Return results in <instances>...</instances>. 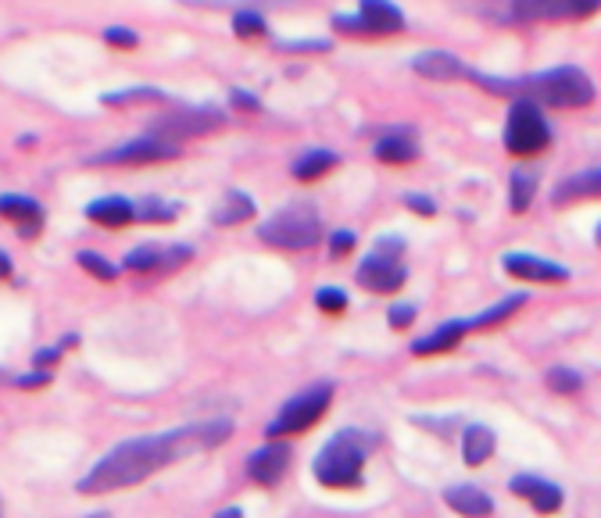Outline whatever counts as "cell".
I'll use <instances>...</instances> for the list:
<instances>
[{
  "instance_id": "cell-1",
  "label": "cell",
  "mask_w": 601,
  "mask_h": 518,
  "mask_svg": "<svg viewBox=\"0 0 601 518\" xmlns=\"http://www.w3.org/2000/svg\"><path fill=\"white\" fill-rule=\"evenodd\" d=\"M230 433H233V426L219 418V423L126 440L116 450H108V455L79 479V494H111V490L137 487V483L151 479L154 473H161V468L172 461L198 455V450H208V447H219L222 440H230Z\"/></svg>"
},
{
  "instance_id": "cell-2",
  "label": "cell",
  "mask_w": 601,
  "mask_h": 518,
  "mask_svg": "<svg viewBox=\"0 0 601 518\" xmlns=\"http://www.w3.org/2000/svg\"><path fill=\"white\" fill-rule=\"evenodd\" d=\"M369 447H372V436H365L362 429L337 433L333 440L319 450V458L312 465L315 479L330 490L362 487V465H365Z\"/></svg>"
},
{
  "instance_id": "cell-3",
  "label": "cell",
  "mask_w": 601,
  "mask_h": 518,
  "mask_svg": "<svg viewBox=\"0 0 601 518\" xmlns=\"http://www.w3.org/2000/svg\"><path fill=\"white\" fill-rule=\"evenodd\" d=\"M319 236H322V222H319L315 204L308 201L287 204L272 219L258 225V240L276 251H308L319 244Z\"/></svg>"
},
{
  "instance_id": "cell-4",
  "label": "cell",
  "mask_w": 601,
  "mask_h": 518,
  "mask_svg": "<svg viewBox=\"0 0 601 518\" xmlns=\"http://www.w3.org/2000/svg\"><path fill=\"white\" fill-rule=\"evenodd\" d=\"M401 254H404V240L383 236L377 251L359 265L354 280H359L365 290H372V294H394V290H401L404 280H409V268L401 265Z\"/></svg>"
},
{
  "instance_id": "cell-5",
  "label": "cell",
  "mask_w": 601,
  "mask_h": 518,
  "mask_svg": "<svg viewBox=\"0 0 601 518\" xmlns=\"http://www.w3.org/2000/svg\"><path fill=\"white\" fill-rule=\"evenodd\" d=\"M330 29L348 37H394L404 29V11L394 0H359V11L333 14Z\"/></svg>"
},
{
  "instance_id": "cell-6",
  "label": "cell",
  "mask_w": 601,
  "mask_h": 518,
  "mask_svg": "<svg viewBox=\"0 0 601 518\" xmlns=\"http://www.w3.org/2000/svg\"><path fill=\"white\" fill-rule=\"evenodd\" d=\"M333 404V383H315L308 386V390H301L298 397H290L280 415L269 423V436L276 440V436H294V433H304L308 426H315L322 415H327V408Z\"/></svg>"
},
{
  "instance_id": "cell-7",
  "label": "cell",
  "mask_w": 601,
  "mask_h": 518,
  "mask_svg": "<svg viewBox=\"0 0 601 518\" xmlns=\"http://www.w3.org/2000/svg\"><path fill=\"white\" fill-rule=\"evenodd\" d=\"M505 151L512 154H538L551 143V125L544 119L541 104L533 101H512L509 119H505Z\"/></svg>"
},
{
  "instance_id": "cell-8",
  "label": "cell",
  "mask_w": 601,
  "mask_h": 518,
  "mask_svg": "<svg viewBox=\"0 0 601 518\" xmlns=\"http://www.w3.org/2000/svg\"><path fill=\"white\" fill-rule=\"evenodd\" d=\"M219 125H226V111L216 104H204V108H176L172 115L154 119L148 133L161 136V140H172V143H183L190 136L216 133Z\"/></svg>"
},
{
  "instance_id": "cell-9",
  "label": "cell",
  "mask_w": 601,
  "mask_h": 518,
  "mask_svg": "<svg viewBox=\"0 0 601 518\" xmlns=\"http://www.w3.org/2000/svg\"><path fill=\"white\" fill-rule=\"evenodd\" d=\"M601 0H509V22H580L591 19Z\"/></svg>"
},
{
  "instance_id": "cell-10",
  "label": "cell",
  "mask_w": 601,
  "mask_h": 518,
  "mask_svg": "<svg viewBox=\"0 0 601 518\" xmlns=\"http://www.w3.org/2000/svg\"><path fill=\"white\" fill-rule=\"evenodd\" d=\"M180 154H183L180 143L143 133L129 143H119V148H108L101 154H93L90 165H154V161H172Z\"/></svg>"
},
{
  "instance_id": "cell-11",
  "label": "cell",
  "mask_w": 601,
  "mask_h": 518,
  "mask_svg": "<svg viewBox=\"0 0 601 518\" xmlns=\"http://www.w3.org/2000/svg\"><path fill=\"white\" fill-rule=\"evenodd\" d=\"M501 262H505V272L512 280H523V283H565L570 280V268L551 262V257H541V254L512 251L501 257Z\"/></svg>"
},
{
  "instance_id": "cell-12",
  "label": "cell",
  "mask_w": 601,
  "mask_h": 518,
  "mask_svg": "<svg viewBox=\"0 0 601 518\" xmlns=\"http://www.w3.org/2000/svg\"><path fill=\"white\" fill-rule=\"evenodd\" d=\"M193 257V247L187 244H143V247H133L126 257H122V265L129 272H154V268H180L187 265Z\"/></svg>"
},
{
  "instance_id": "cell-13",
  "label": "cell",
  "mask_w": 601,
  "mask_h": 518,
  "mask_svg": "<svg viewBox=\"0 0 601 518\" xmlns=\"http://www.w3.org/2000/svg\"><path fill=\"white\" fill-rule=\"evenodd\" d=\"M412 72L433 79V83H459V79H465L469 64L451 51H422L412 58Z\"/></svg>"
},
{
  "instance_id": "cell-14",
  "label": "cell",
  "mask_w": 601,
  "mask_h": 518,
  "mask_svg": "<svg viewBox=\"0 0 601 518\" xmlns=\"http://www.w3.org/2000/svg\"><path fill=\"white\" fill-rule=\"evenodd\" d=\"M290 468V447L287 444H266L262 450H254L248 458V476L258 487H276Z\"/></svg>"
},
{
  "instance_id": "cell-15",
  "label": "cell",
  "mask_w": 601,
  "mask_h": 518,
  "mask_svg": "<svg viewBox=\"0 0 601 518\" xmlns=\"http://www.w3.org/2000/svg\"><path fill=\"white\" fill-rule=\"evenodd\" d=\"M0 219L19 225V236L26 240L40 236L43 230V207L32 197H22V193H4V197H0Z\"/></svg>"
},
{
  "instance_id": "cell-16",
  "label": "cell",
  "mask_w": 601,
  "mask_h": 518,
  "mask_svg": "<svg viewBox=\"0 0 601 518\" xmlns=\"http://www.w3.org/2000/svg\"><path fill=\"white\" fill-rule=\"evenodd\" d=\"M509 490L515 497H523L533 505V511H541V515H555L562 508V490L555 487V483H548L541 476H515L509 483Z\"/></svg>"
},
{
  "instance_id": "cell-17",
  "label": "cell",
  "mask_w": 601,
  "mask_h": 518,
  "mask_svg": "<svg viewBox=\"0 0 601 518\" xmlns=\"http://www.w3.org/2000/svg\"><path fill=\"white\" fill-rule=\"evenodd\" d=\"M372 154H377V161H383V165H409V161L419 158L415 133L412 129H391V133H383L372 143Z\"/></svg>"
},
{
  "instance_id": "cell-18",
  "label": "cell",
  "mask_w": 601,
  "mask_h": 518,
  "mask_svg": "<svg viewBox=\"0 0 601 518\" xmlns=\"http://www.w3.org/2000/svg\"><path fill=\"white\" fill-rule=\"evenodd\" d=\"M588 197H601V169H583L577 175H565V180L555 186V193H551L555 204L588 201Z\"/></svg>"
},
{
  "instance_id": "cell-19",
  "label": "cell",
  "mask_w": 601,
  "mask_h": 518,
  "mask_svg": "<svg viewBox=\"0 0 601 518\" xmlns=\"http://www.w3.org/2000/svg\"><path fill=\"white\" fill-rule=\"evenodd\" d=\"M444 505L451 511L465 515V518H487L494 511V500L487 497L480 487H469V483H462V487H448L444 490Z\"/></svg>"
},
{
  "instance_id": "cell-20",
  "label": "cell",
  "mask_w": 601,
  "mask_h": 518,
  "mask_svg": "<svg viewBox=\"0 0 601 518\" xmlns=\"http://www.w3.org/2000/svg\"><path fill=\"white\" fill-rule=\"evenodd\" d=\"M87 219L104 225V230H122V225L133 222V201L126 197H97L87 204Z\"/></svg>"
},
{
  "instance_id": "cell-21",
  "label": "cell",
  "mask_w": 601,
  "mask_h": 518,
  "mask_svg": "<svg viewBox=\"0 0 601 518\" xmlns=\"http://www.w3.org/2000/svg\"><path fill=\"white\" fill-rule=\"evenodd\" d=\"M340 165V154L337 151H327V148H308L304 154H298V161L290 165L294 172V180L301 183H312V180H322L327 172H333Z\"/></svg>"
},
{
  "instance_id": "cell-22",
  "label": "cell",
  "mask_w": 601,
  "mask_h": 518,
  "mask_svg": "<svg viewBox=\"0 0 601 518\" xmlns=\"http://www.w3.org/2000/svg\"><path fill=\"white\" fill-rule=\"evenodd\" d=\"M538 169H530V165H515L509 172V207L515 215H523L527 207L533 204V197H538Z\"/></svg>"
},
{
  "instance_id": "cell-23",
  "label": "cell",
  "mask_w": 601,
  "mask_h": 518,
  "mask_svg": "<svg viewBox=\"0 0 601 518\" xmlns=\"http://www.w3.org/2000/svg\"><path fill=\"white\" fill-rule=\"evenodd\" d=\"M465 333H469L465 322L451 318V322H444V326H437L430 336L415 339L412 354H419V358H427V354H444V351H451V347H459V339H462Z\"/></svg>"
},
{
  "instance_id": "cell-24",
  "label": "cell",
  "mask_w": 601,
  "mask_h": 518,
  "mask_svg": "<svg viewBox=\"0 0 601 518\" xmlns=\"http://www.w3.org/2000/svg\"><path fill=\"white\" fill-rule=\"evenodd\" d=\"M494 429H487V426H469L462 433V458L465 465H483L487 458L494 455Z\"/></svg>"
},
{
  "instance_id": "cell-25",
  "label": "cell",
  "mask_w": 601,
  "mask_h": 518,
  "mask_svg": "<svg viewBox=\"0 0 601 518\" xmlns=\"http://www.w3.org/2000/svg\"><path fill=\"white\" fill-rule=\"evenodd\" d=\"M248 219H254V201L243 190L226 193V201L216 207V215H211V222H216V225H240Z\"/></svg>"
},
{
  "instance_id": "cell-26",
  "label": "cell",
  "mask_w": 601,
  "mask_h": 518,
  "mask_svg": "<svg viewBox=\"0 0 601 518\" xmlns=\"http://www.w3.org/2000/svg\"><path fill=\"white\" fill-rule=\"evenodd\" d=\"M148 101H169V93L158 87H129V90H116V93H101V104H108V108L148 104Z\"/></svg>"
},
{
  "instance_id": "cell-27",
  "label": "cell",
  "mask_w": 601,
  "mask_h": 518,
  "mask_svg": "<svg viewBox=\"0 0 601 518\" xmlns=\"http://www.w3.org/2000/svg\"><path fill=\"white\" fill-rule=\"evenodd\" d=\"M523 304H527V294L505 297L501 304H494V307H487V312H480L477 318H465V329H487V326H498V322H505L509 315H515Z\"/></svg>"
},
{
  "instance_id": "cell-28",
  "label": "cell",
  "mask_w": 601,
  "mask_h": 518,
  "mask_svg": "<svg viewBox=\"0 0 601 518\" xmlns=\"http://www.w3.org/2000/svg\"><path fill=\"white\" fill-rule=\"evenodd\" d=\"M180 212H183L180 204L148 197V201L133 204V222H172V219H180Z\"/></svg>"
},
{
  "instance_id": "cell-29",
  "label": "cell",
  "mask_w": 601,
  "mask_h": 518,
  "mask_svg": "<svg viewBox=\"0 0 601 518\" xmlns=\"http://www.w3.org/2000/svg\"><path fill=\"white\" fill-rule=\"evenodd\" d=\"M76 262L83 265L90 275H97L101 283H111V280H119V265L116 262H108L104 254H97V251H79L76 254Z\"/></svg>"
},
{
  "instance_id": "cell-30",
  "label": "cell",
  "mask_w": 601,
  "mask_h": 518,
  "mask_svg": "<svg viewBox=\"0 0 601 518\" xmlns=\"http://www.w3.org/2000/svg\"><path fill=\"white\" fill-rule=\"evenodd\" d=\"M233 32L240 40H258V37H266V32H269V22L258 11H237L233 14Z\"/></svg>"
},
{
  "instance_id": "cell-31",
  "label": "cell",
  "mask_w": 601,
  "mask_h": 518,
  "mask_svg": "<svg viewBox=\"0 0 601 518\" xmlns=\"http://www.w3.org/2000/svg\"><path fill=\"white\" fill-rule=\"evenodd\" d=\"M315 307L327 315H344L348 312V294L340 286H322L315 290Z\"/></svg>"
},
{
  "instance_id": "cell-32",
  "label": "cell",
  "mask_w": 601,
  "mask_h": 518,
  "mask_svg": "<svg viewBox=\"0 0 601 518\" xmlns=\"http://www.w3.org/2000/svg\"><path fill=\"white\" fill-rule=\"evenodd\" d=\"M544 379H548V390H555V394H577L583 386V379L573 368H551Z\"/></svg>"
},
{
  "instance_id": "cell-33",
  "label": "cell",
  "mask_w": 601,
  "mask_h": 518,
  "mask_svg": "<svg viewBox=\"0 0 601 518\" xmlns=\"http://www.w3.org/2000/svg\"><path fill=\"white\" fill-rule=\"evenodd\" d=\"M330 47V40H276V51L283 54H327Z\"/></svg>"
},
{
  "instance_id": "cell-34",
  "label": "cell",
  "mask_w": 601,
  "mask_h": 518,
  "mask_svg": "<svg viewBox=\"0 0 601 518\" xmlns=\"http://www.w3.org/2000/svg\"><path fill=\"white\" fill-rule=\"evenodd\" d=\"M104 40L111 47H122V51H137V47H140V32H133L129 26H108L104 29Z\"/></svg>"
},
{
  "instance_id": "cell-35",
  "label": "cell",
  "mask_w": 601,
  "mask_h": 518,
  "mask_svg": "<svg viewBox=\"0 0 601 518\" xmlns=\"http://www.w3.org/2000/svg\"><path fill=\"white\" fill-rule=\"evenodd\" d=\"M348 251H354V233H351V230L330 233V254H333V257H344Z\"/></svg>"
},
{
  "instance_id": "cell-36",
  "label": "cell",
  "mask_w": 601,
  "mask_h": 518,
  "mask_svg": "<svg viewBox=\"0 0 601 518\" xmlns=\"http://www.w3.org/2000/svg\"><path fill=\"white\" fill-rule=\"evenodd\" d=\"M387 318H391V329H404V326H412L415 307L412 304H394L391 312H387Z\"/></svg>"
},
{
  "instance_id": "cell-37",
  "label": "cell",
  "mask_w": 601,
  "mask_h": 518,
  "mask_svg": "<svg viewBox=\"0 0 601 518\" xmlns=\"http://www.w3.org/2000/svg\"><path fill=\"white\" fill-rule=\"evenodd\" d=\"M404 204H409L415 215H437V204L427 193H404Z\"/></svg>"
},
{
  "instance_id": "cell-38",
  "label": "cell",
  "mask_w": 601,
  "mask_h": 518,
  "mask_svg": "<svg viewBox=\"0 0 601 518\" xmlns=\"http://www.w3.org/2000/svg\"><path fill=\"white\" fill-rule=\"evenodd\" d=\"M230 104L240 108V111H262V101H258V97H251L248 90H240V87L230 90Z\"/></svg>"
},
{
  "instance_id": "cell-39",
  "label": "cell",
  "mask_w": 601,
  "mask_h": 518,
  "mask_svg": "<svg viewBox=\"0 0 601 518\" xmlns=\"http://www.w3.org/2000/svg\"><path fill=\"white\" fill-rule=\"evenodd\" d=\"M11 383H14V386H22V390H37V386H47V383H51V372L37 368V372H29V376H14Z\"/></svg>"
},
{
  "instance_id": "cell-40",
  "label": "cell",
  "mask_w": 601,
  "mask_h": 518,
  "mask_svg": "<svg viewBox=\"0 0 601 518\" xmlns=\"http://www.w3.org/2000/svg\"><path fill=\"white\" fill-rule=\"evenodd\" d=\"M61 351H64V347H47V351H40V354H37V365H51V362H58V358H61Z\"/></svg>"
},
{
  "instance_id": "cell-41",
  "label": "cell",
  "mask_w": 601,
  "mask_h": 518,
  "mask_svg": "<svg viewBox=\"0 0 601 518\" xmlns=\"http://www.w3.org/2000/svg\"><path fill=\"white\" fill-rule=\"evenodd\" d=\"M8 275H11V257L0 251V280H8Z\"/></svg>"
},
{
  "instance_id": "cell-42",
  "label": "cell",
  "mask_w": 601,
  "mask_h": 518,
  "mask_svg": "<svg viewBox=\"0 0 601 518\" xmlns=\"http://www.w3.org/2000/svg\"><path fill=\"white\" fill-rule=\"evenodd\" d=\"M216 518H243V511H240V508H222Z\"/></svg>"
},
{
  "instance_id": "cell-43",
  "label": "cell",
  "mask_w": 601,
  "mask_h": 518,
  "mask_svg": "<svg viewBox=\"0 0 601 518\" xmlns=\"http://www.w3.org/2000/svg\"><path fill=\"white\" fill-rule=\"evenodd\" d=\"M594 244L601 247V225H598V233H594Z\"/></svg>"
},
{
  "instance_id": "cell-44",
  "label": "cell",
  "mask_w": 601,
  "mask_h": 518,
  "mask_svg": "<svg viewBox=\"0 0 601 518\" xmlns=\"http://www.w3.org/2000/svg\"><path fill=\"white\" fill-rule=\"evenodd\" d=\"M93 518H104V515H93Z\"/></svg>"
}]
</instances>
